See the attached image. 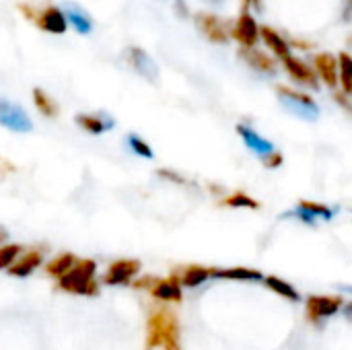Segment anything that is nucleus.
<instances>
[{
	"label": "nucleus",
	"instance_id": "nucleus-1",
	"mask_svg": "<svg viewBox=\"0 0 352 350\" xmlns=\"http://www.w3.org/2000/svg\"><path fill=\"white\" fill-rule=\"evenodd\" d=\"M161 347L163 350H179L177 322L169 311H155L148 320V340L146 349Z\"/></svg>",
	"mask_w": 352,
	"mask_h": 350
},
{
	"label": "nucleus",
	"instance_id": "nucleus-2",
	"mask_svg": "<svg viewBox=\"0 0 352 350\" xmlns=\"http://www.w3.org/2000/svg\"><path fill=\"white\" fill-rule=\"evenodd\" d=\"M93 274H95L93 262H89V260L76 262L74 268L60 278V289H64L68 293H76V295H93L97 291L95 283H93Z\"/></svg>",
	"mask_w": 352,
	"mask_h": 350
},
{
	"label": "nucleus",
	"instance_id": "nucleus-3",
	"mask_svg": "<svg viewBox=\"0 0 352 350\" xmlns=\"http://www.w3.org/2000/svg\"><path fill=\"white\" fill-rule=\"evenodd\" d=\"M237 132H239V136L243 138L245 146H248L254 155H258V157L266 163V167L276 169V167L283 163V157L278 155L276 146H274L270 140L262 138L254 128H250V126H245V124H239V126H237Z\"/></svg>",
	"mask_w": 352,
	"mask_h": 350
},
{
	"label": "nucleus",
	"instance_id": "nucleus-4",
	"mask_svg": "<svg viewBox=\"0 0 352 350\" xmlns=\"http://www.w3.org/2000/svg\"><path fill=\"white\" fill-rule=\"evenodd\" d=\"M0 126H4L10 132H19V134L33 130V122H31L29 113L21 105L12 103L8 99H0Z\"/></svg>",
	"mask_w": 352,
	"mask_h": 350
},
{
	"label": "nucleus",
	"instance_id": "nucleus-5",
	"mask_svg": "<svg viewBox=\"0 0 352 350\" xmlns=\"http://www.w3.org/2000/svg\"><path fill=\"white\" fill-rule=\"evenodd\" d=\"M278 97L280 103L295 116L303 118V120H316L320 116V107L314 103V99H309L303 93L297 91H289V89H278Z\"/></svg>",
	"mask_w": 352,
	"mask_h": 350
},
{
	"label": "nucleus",
	"instance_id": "nucleus-6",
	"mask_svg": "<svg viewBox=\"0 0 352 350\" xmlns=\"http://www.w3.org/2000/svg\"><path fill=\"white\" fill-rule=\"evenodd\" d=\"M31 23H35L41 31L54 33V35H60L68 29V21L64 17V10L58 6H45L41 10H35V17Z\"/></svg>",
	"mask_w": 352,
	"mask_h": 350
},
{
	"label": "nucleus",
	"instance_id": "nucleus-7",
	"mask_svg": "<svg viewBox=\"0 0 352 350\" xmlns=\"http://www.w3.org/2000/svg\"><path fill=\"white\" fill-rule=\"evenodd\" d=\"M305 307H307L309 322L320 324L322 320H328L334 314H338V309L342 307V299L340 297H309Z\"/></svg>",
	"mask_w": 352,
	"mask_h": 350
},
{
	"label": "nucleus",
	"instance_id": "nucleus-8",
	"mask_svg": "<svg viewBox=\"0 0 352 350\" xmlns=\"http://www.w3.org/2000/svg\"><path fill=\"white\" fill-rule=\"evenodd\" d=\"M126 60L132 66V70H136L142 78L157 80V74H159L157 64L153 62V58L144 50H140V47H128L126 50Z\"/></svg>",
	"mask_w": 352,
	"mask_h": 350
},
{
	"label": "nucleus",
	"instance_id": "nucleus-9",
	"mask_svg": "<svg viewBox=\"0 0 352 350\" xmlns=\"http://www.w3.org/2000/svg\"><path fill=\"white\" fill-rule=\"evenodd\" d=\"M291 215L297 217L299 221L307 223V225H316L320 219H324V221H332L334 219V210L332 208H328L324 204H318V202H307V200L299 202Z\"/></svg>",
	"mask_w": 352,
	"mask_h": 350
},
{
	"label": "nucleus",
	"instance_id": "nucleus-10",
	"mask_svg": "<svg viewBox=\"0 0 352 350\" xmlns=\"http://www.w3.org/2000/svg\"><path fill=\"white\" fill-rule=\"evenodd\" d=\"M196 23L200 27V31L214 43H225L227 41V31H225V23L217 17V14H210V12H200L196 17Z\"/></svg>",
	"mask_w": 352,
	"mask_h": 350
},
{
	"label": "nucleus",
	"instance_id": "nucleus-11",
	"mask_svg": "<svg viewBox=\"0 0 352 350\" xmlns=\"http://www.w3.org/2000/svg\"><path fill=\"white\" fill-rule=\"evenodd\" d=\"M62 10H64L66 21H68L80 35H89V33L93 31V21H91V17L85 12V8H80V6L74 4V2H66V4L62 6Z\"/></svg>",
	"mask_w": 352,
	"mask_h": 350
},
{
	"label": "nucleus",
	"instance_id": "nucleus-12",
	"mask_svg": "<svg viewBox=\"0 0 352 350\" xmlns=\"http://www.w3.org/2000/svg\"><path fill=\"white\" fill-rule=\"evenodd\" d=\"M76 124L91 134H103L116 126V122L107 113H78Z\"/></svg>",
	"mask_w": 352,
	"mask_h": 350
},
{
	"label": "nucleus",
	"instance_id": "nucleus-13",
	"mask_svg": "<svg viewBox=\"0 0 352 350\" xmlns=\"http://www.w3.org/2000/svg\"><path fill=\"white\" fill-rule=\"evenodd\" d=\"M136 272H138V262H132V260L118 262V264H113V266L107 270L105 283H109V285H126Z\"/></svg>",
	"mask_w": 352,
	"mask_h": 350
},
{
	"label": "nucleus",
	"instance_id": "nucleus-14",
	"mask_svg": "<svg viewBox=\"0 0 352 350\" xmlns=\"http://www.w3.org/2000/svg\"><path fill=\"white\" fill-rule=\"evenodd\" d=\"M233 35H235L243 45H248V47L254 45L256 39H258V25H256V21H254L250 14H243V17L237 21Z\"/></svg>",
	"mask_w": 352,
	"mask_h": 350
},
{
	"label": "nucleus",
	"instance_id": "nucleus-15",
	"mask_svg": "<svg viewBox=\"0 0 352 350\" xmlns=\"http://www.w3.org/2000/svg\"><path fill=\"white\" fill-rule=\"evenodd\" d=\"M264 285L272 293H276V295H280V297H285V299H289L293 303H299L301 301V295L297 293V289L293 285H289L287 281L278 278V276H264Z\"/></svg>",
	"mask_w": 352,
	"mask_h": 350
},
{
	"label": "nucleus",
	"instance_id": "nucleus-16",
	"mask_svg": "<svg viewBox=\"0 0 352 350\" xmlns=\"http://www.w3.org/2000/svg\"><path fill=\"white\" fill-rule=\"evenodd\" d=\"M214 278H227V281H243V283H252V281H264V274L258 270H250V268H231V270H212Z\"/></svg>",
	"mask_w": 352,
	"mask_h": 350
},
{
	"label": "nucleus",
	"instance_id": "nucleus-17",
	"mask_svg": "<svg viewBox=\"0 0 352 350\" xmlns=\"http://www.w3.org/2000/svg\"><path fill=\"white\" fill-rule=\"evenodd\" d=\"M153 297L161 299V301H179L182 299V287L177 281H159L153 289H151Z\"/></svg>",
	"mask_w": 352,
	"mask_h": 350
},
{
	"label": "nucleus",
	"instance_id": "nucleus-18",
	"mask_svg": "<svg viewBox=\"0 0 352 350\" xmlns=\"http://www.w3.org/2000/svg\"><path fill=\"white\" fill-rule=\"evenodd\" d=\"M285 66H287V70L291 72V76H293L295 80L305 83V85H309V87H316V76H314V72H311L305 64H301V62L295 60L293 56H287V58H285Z\"/></svg>",
	"mask_w": 352,
	"mask_h": 350
},
{
	"label": "nucleus",
	"instance_id": "nucleus-19",
	"mask_svg": "<svg viewBox=\"0 0 352 350\" xmlns=\"http://www.w3.org/2000/svg\"><path fill=\"white\" fill-rule=\"evenodd\" d=\"M41 262V254L39 252H29L27 256H23L21 260H14V264L8 268L10 274L14 276H27L29 272H33Z\"/></svg>",
	"mask_w": 352,
	"mask_h": 350
},
{
	"label": "nucleus",
	"instance_id": "nucleus-20",
	"mask_svg": "<svg viewBox=\"0 0 352 350\" xmlns=\"http://www.w3.org/2000/svg\"><path fill=\"white\" fill-rule=\"evenodd\" d=\"M316 66H318V70H320V76H322L330 87H334V85L338 83V62H336L332 56H320V58L316 60Z\"/></svg>",
	"mask_w": 352,
	"mask_h": 350
},
{
	"label": "nucleus",
	"instance_id": "nucleus-21",
	"mask_svg": "<svg viewBox=\"0 0 352 350\" xmlns=\"http://www.w3.org/2000/svg\"><path fill=\"white\" fill-rule=\"evenodd\" d=\"M212 276V270H206L202 266H190L182 272V278L179 283L186 285V287H200L202 283H206L208 278Z\"/></svg>",
	"mask_w": 352,
	"mask_h": 350
},
{
	"label": "nucleus",
	"instance_id": "nucleus-22",
	"mask_svg": "<svg viewBox=\"0 0 352 350\" xmlns=\"http://www.w3.org/2000/svg\"><path fill=\"white\" fill-rule=\"evenodd\" d=\"M33 103H35V107H37L45 118L58 116V105H56V101H54L43 89H33Z\"/></svg>",
	"mask_w": 352,
	"mask_h": 350
},
{
	"label": "nucleus",
	"instance_id": "nucleus-23",
	"mask_svg": "<svg viewBox=\"0 0 352 350\" xmlns=\"http://www.w3.org/2000/svg\"><path fill=\"white\" fill-rule=\"evenodd\" d=\"M74 264H76V260L72 258V256H60V258H56L54 262H50V266H47V272L50 274H54V276H58V278H62L66 272H70L72 268H74Z\"/></svg>",
	"mask_w": 352,
	"mask_h": 350
},
{
	"label": "nucleus",
	"instance_id": "nucleus-24",
	"mask_svg": "<svg viewBox=\"0 0 352 350\" xmlns=\"http://www.w3.org/2000/svg\"><path fill=\"white\" fill-rule=\"evenodd\" d=\"M262 37L266 39V43L272 47V52L276 54V56H280L283 60L287 58V56H291L289 54V47H287V43L274 33V31H270V29H262Z\"/></svg>",
	"mask_w": 352,
	"mask_h": 350
},
{
	"label": "nucleus",
	"instance_id": "nucleus-25",
	"mask_svg": "<svg viewBox=\"0 0 352 350\" xmlns=\"http://www.w3.org/2000/svg\"><path fill=\"white\" fill-rule=\"evenodd\" d=\"M126 142H128V146H130L136 155H140V157H144V159H153V151H151V146H148L140 136L130 134V136L126 138Z\"/></svg>",
	"mask_w": 352,
	"mask_h": 350
},
{
	"label": "nucleus",
	"instance_id": "nucleus-26",
	"mask_svg": "<svg viewBox=\"0 0 352 350\" xmlns=\"http://www.w3.org/2000/svg\"><path fill=\"white\" fill-rule=\"evenodd\" d=\"M340 80L342 87L352 93V62L349 56H340Z\"/></svg>",
	"mask_w": 352,
	"mask_h": 350
},
{
	"label": "nucleus",
	"instance_id": "nucleus-27",
	"mask_svg": "<svg viewBox=\"0 0 352 350\" xmlns=\"http://www.w3.org/2000/svg\"><path fill=\"white\" fill-rule=\"evenodd\" d=\"M16 256H19V248L16 245L0 248V268H10L14 264Z\"/></svg>",
	"mask_w": 352,
	"mask_h": 350
},
{
	"label": "nucleus",
	"instance_id": "nucleus-28",
	"mask_svg": "<svg viewBox=\"0 0 352 350\" xmlns=\"http://www.w3.org/2000/svg\"><path fill=\"white\" fill-rule=\"evenodd\" d=\"M225 204L227 206H248V208H258V202L256 200H252L250 196H245V194H235V196H229L227 200H225Z\"/></svg>",
	"mask_w": 352,
	"mask_h": 350
},
{
	"label": "nucleus",
	"instance_id": "nucleus-29",
	"mask_svg": "<svg viewBox=\"0 0 352 350\" xmlns=\"http://www.w3.org/2000/svg\"><path fill=\"white\" fill-rule=\"evenodd\" d=\"M248 58H250V62H252L258 70H272V68H274V66H272V60L264 58V56L258 54V52H256V54H250Z\"/></svg>",
	"mask_w": 352,
	"mask_h": 350
},
{
	"label": "nucleus",
	"instance_id": "nucleus-30",
	"mask_svg": "<svg viewBox=\"0 0 352 350\" xmlns=\"http://www.w3.org/2000/svg\"><path fill=\"white\" fill-rule=\"evenodd\" d=\"M344 316H346L349 320H352V301H351V303H346V305H344Z\"/></svg>",
	"mask_w": 352,
	"mask_h": 350
},
{
	"label": "nucleus",
	"instance_id": "nucleus-31",
	"mask_svg": "<svg viewBox=\"0 0 352 350\" xmlns=\"http://www.w3.org/2000/svg\"><path fill=\"white\" fill-rule=\"evenodd\" d=\"M340 291H344V293H352V285H342V287H340Z\"/></svg>",
	"mask_w": 352,
	"mask_h": 350
}]
</instances>
